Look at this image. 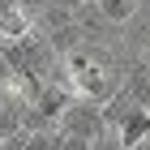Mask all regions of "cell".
I'll return each mask as SVG.
<instances>
[{
  "label": "cell",
  "instance_id": "1",
  "mask_svg": "<svg viewBox=\"0 0 150 150\" xmlns=\"http://www.w3.org/2000/svg\"><path fill=\"white\" fill-rule=\"evenodd\" d=\"M60 137H81V142H103L107 137V125H103V107L99 103H86V99H73L69 107H64V116H60L56 125Z\"/></svg>",
  "mask_w": 150,
  "mask_h": 150
},
{
  "label": "cell",
  "instance_id": "2",
  "mask_svg": "<svg viewBox=\"0 0 150 150\" xmlns=\"http://www.w3.org/2000/svg\"><path fill=\"white\" fill-rule=\"evenodd\" d=\"M112 137L120 142V150H142V146L150 142V112H146V107H137V112H133L125 125L112 133Z\"/></svg>",
  "mask_w": 150,
  "mask_h": 150
},
{
  "label": "cell",
  "instance_id": "3",
  "mask_svg": "<svg viewBox=\"0 0 150 150\" xmlns=\"http://www.w3.org/2000/svg\"><path fill=\"white\" fill-rule=\"evenodd\" d=\"M94 4H99V13H103V17L116 26V30H125V26L142 13V4H137V0H94Z\"/></svg>",
  "mask_w": 150,
  "mask_h": 150
},
{
  "label": "cell",
  "instance_id": "4",
  "mask_svg": "<svg viewBox=\"0 0 150 150\" xmlns=\"http://www.w3.org/2000/svg\"><path fill=\"white\" fill-rule=\"evenodd\" d=\"M125 39H129V47H133V52H142V56L150 52V13H146V9H142L137 17L125 26Z\"/></svg>",
  "mask_w": 150,
  "mask_h": 150
},
{
  "label": "cell",
  "instance_id": "5",
  "mask_svg": "<svg viewBox=\"0 0 150 150\" xmlns=\"http://www.w3.org/2000/svg\"><path fill=\"white\" fill-rule=\"evenodd\" d=\"M39 26H43V35H56V30L73 26V13H69V9H56V4H47V9L39 13Z\"/></svg>",
  "mask_w": 150,
  "mask_h": 150
},
{
  "label": "cell",
  "instance_id": "6",
  "mask_svg": "<svg viewBox=\"0 0 150 150\" xmlns=\"http://www.w3.org/2000/svg\"><path fill=\"white\" fill-rule=\"evenodd\" d=\"M17 9H22L26 17H39V13L47 9V0H17Z\"/></svg>",
  "mask_w": 150,
  "mask_h": 150
},
{
  "label": "cell",
  "instance_id": "7",
  "mask_svg": "<svg viewBox=\"0 0 150 150\" xmlns=\"http://www.w3.org/2000/svg\"><path fill=\"white\" fill-rule=\"evenodd\" d=\"M56 150H94V146H90V142H81V137H60Z\"/></svg>",
  "mask_w": 150,
  "mask_h": 150
},
{
  "label": "cell",
  "instance_id": "8",
  "mask_svg": "<svg viewBox=\"0 0 150 150\" xmlns=\"http://www.w3.org/2000/svg\"><path fill=\"white\" fill-rule=\"evenodd\" d=\"M47 4H56V9H69V13H73L77 4H86V0H47Z\"/></svg>",
  "mask_w": 150,
  "mask_h": 150
},
{
  "label": "cell",
  "instance_id": "9",
  "mask_svg": "<svg viewBox=\"0 0 150 150\" xmlns=\"http://www.w3.org/2000/svg\"><path fill=\"white\" fill-rule=\"evenodd\" d=\"M146 69H150V52H146Z\"/></svg>",
  "mask_w": 150,
  "mask_h": 150
},
{
  "label": "cell",
  "instance_id": "10",
  "mask_svg": "<svg viewBox=\"0 0 150 150\" xmlns=\"http://www.w3.org/2000/svg\"><path fill=\"white\" fill-rule=\"evenodd\" d=\"M146 13H150V9H146Z\"/></svg>",
  "mask_w": 150,
  "mask_h": 150
}]
</instances>
